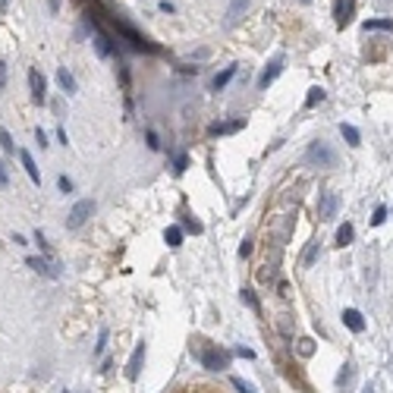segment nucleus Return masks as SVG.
<instances>
[{"label":"nucleus","instance_id":"f257e3e1","mask_svg":"<svg viewBox=\"0 0 393 393\" xmlns=\"http://www.w3.org/2000/svg\"><path fill=\"white\" fill-rule=\"evenodd\" d=\"M91 214H95V201H91V198L76 201V204H72V211H69V217H66V227H69V230H79Z\"/></svg>","mask_w":393,"mask_h":393},{"label":"nucleus","instance_id":"f03ea898","mask_svg":"<svg viewBox=\"0 0 393 393\" xmlns=\"http://www.w3.org/2000/svg\"><path fill=\"white\" fill-rule=\"evenodd\" d=\"M308 161L318 164V167H336V154L330 151L324 142H315V145L308 148Z\"/></svg>","mask_w":393,"mask_h":393},{"label":"nucleus","instance_id":"7ed1b4c3","mask_svg":"<svg viewBox=\"0 0 393 393\" xmlns=\"http://www.w3.org/2000/svg\"><path fill=\"white\" fill-rule=\"evenodd\" d=\"M201 362H204V368H211V371H223V368H227V362H230V355L227 352H217V349H204L201 352Z\"/></svg>","mask_w":393,"mask_h":393},{"label":"nucleus","instance_id":"20e7f679","mask_svg":"<svg viewBox=\"0 0 393 393\" xmlns=\"http://www.w3.org/2000/svg\"><path fill=\"white\" fill-rule=\"evenodd\" d=\"M336 204H340V198H336L333 192H324L321 201H318V220H330L336 214Z\"/></svg>","mask_w":393,"mask_h":393},{"label":"nucleus","instance_id":"39448f33","mask_svg":"<svg viewBox=\"0 0 393 393\" xmlns=\"http://www.w3.org/2000/svg\"><path fill=\"white\" fill-rule=\"evenodd\" d=\"M280 69H283V54H280V57H274V60L268 63V69L261 72V79H258V88H268V85L280 76Z\"/></svg>","mask_w":393,"mask_h":393},{"label":"nucleus","instance_id":"423d86ee","mask_svg":"<svg viewBox=\"0 0 393 393\" xmlns=\"http://www.w3.org/2000/svg\"><path fill=\"white\" fill-rule=\"evenodd\" d=\"M352 10H355V0H336V7H333V16H336V25H349L352 19Z\"/></svg>","mask_w":393,"mask_h":393},{"label":"nucleus","instance_id":"0eeeda50","mask_svg":"<svg viewBox=\"0 0 393 393\" xmlns=\"http://www.w3.org/2000/svg\"><path fill=\"white\" fill-rule=\"evenodd\" d=\"M29 85H32L35 104H44V76H41L38 69H29Z\"/></svg>","mask_w":393,"mask_h":393},{"label":"nucleus","instance_id":"6e6552de","mask_svg":"<svg viewBox=\"0 0 393 393\" xmlns=\"http://www.w3.org/2000/svg\"><path fill=\"white\" fill-rule=\"evenodd\" d=\"M343 324H346L352 333H362V330H365V321H362V315L355 311V308H346V311H343Z\"/></svg>","mask_w":393,"mask_h":393},{"label":"nucleus","instance_id":"1a4fd4ad","mask_svg":"<svg viewBox=\"0 0 393 393\" xmlns=\"http://www.w3.org/2000/svg\"><path fill=\"white\" fill-rule=\"evenodd\" d=\"M19 161H22V167H25V173H29V179H32L35 186H38V182H41V173H38V167H35V161H32V154L25 151V148H22V151H19Z\"/></svg>","mask_w":393,"mask_h":393},{"label":"nucleus","instance_id":"9d476101","mask_svg":"<svg viewBox=\"0 0 393 393\" xmlns=\"http://www.w3.org/2000/svg\"><path fill=\"white\" fill-rule=\"evenodd\" d=\"M142 359H145V346H136L133 359H129V368H126V378H129V381L139 378V365H142Z\"/></svg>","mask_w":393,"mask_h":393},{"label":"nucleus","instance_id":"9b49d317","mask_svg":"<svg viewBox=\"0 0 393 393\" xmlns=\"http://www.w3.org/2000/svg\"><path fill=\"white\" fill-rule=\"evenodd\" d=\"M249 10V0H233L230 10H227V25H236L239 22V16Z\"/></svg>","mask_w":393,"mask_h":393},{"label":"nucleus","instance_id":"f8f14e48","mask_svg":"<svg viewBox=\"0 0 393 393\" xmlns=\"http://www.w3.org/2000/svg\"><path fill=\"white\" fill-rule=\"evenodd\" d=\"M57 82H60V88L66 91V95H72V91H76V79L69 76V69H57Z\"/></svg>","mask_w":393,"mask_h":393},{"label":"nucleus","instance_id":"ddd939ff","mask_svg":"<svg viewBox=\"0 0 393 393\" xmlns=\"http://www.w3.org/2000/svg\"><path fill=\"white\" fill-rule=\"evenodd\" d=\"M340 133H343V139H346L352 148L362 142V139H359V129H355V126H349V123H340Z\"/></svg>","mask_w":393,"mask_h":393},{"label":"nucleus","instance_id":"4468645a","mask_svg":"<svg viewBox=\"0 0 393 393\" xmlns=\"http://www.w3.org/2000/svg\"><path fill=\"white\" fill-rule=\"evenodd\" d=\"M25 265H29V268H35L38 274H50V277H57V271H54V268H47V261H44V258H29Z\"/></svg>","mask_w":393,"mask_h":393},{"label":"nucleus","instance_id":"2eb2a0df","mask_svg":"<svg viewBox=\"0 0 393 393\" xmlns=\"http://www.w3.org/2000/svg\"><path fill=\"white\" fill-rule=\"evenodd\" d=\"M349 242H352V223H343V227L340 230H336V246H349Z\"/></svg>","mask_w":393,"mask_h":393},{"label":"nucleus","instance_id":"dca6fc26","mask_svg":"<svg viewBox=\"0 0 393 393\" xmlns=\"http://www.w3.org/2000/svg\"><path fill=\"white\" fill-rule=\"evenodd\" d=\"M233 76H236V66H227V69L220 72V76H214V91H220V88L227 85V82H230Z\"/></svg>","mask_w":393,"mask_h":393},{"label":"nucleus","instance_id":"f3484780","mask_svg":"<svg viewBox=\"0 0 393 393\" xmlns=\"http://www.w3.org/2000/svg\"><path fill=\"white\" fill-rule=\"evenodd\" d=\"M164 239H167V246H170V249H176L179 242H182V230H179V227H167Z\"/></svg>","mask_w":393,"mask_h":393},{"label":"nucleus","instance_id":"a211bd4d","mask_svg":"<svg viewBox=\"0 0 393 393\" xmlns=\"http://www.w3.org/2000/svg\"><path fill=\"white\" fill-rule=\"evenodd\" d=\"M318 255H321V246H318V242H311V246L305 249V255H302V265H305V268H311Z\"/></svg>","mask_w":393,"mask_h":393},{"label":"nucleus","instance_id":"6ab92c4d","mask_svg":"<svg viewBox=\"0 0 393 393\" xmlns=\"http://www.w3.org/2000/svg\"><path fill=\"white\" fill-rule=\"evenodd\" d=\"M0 148H4V151H7V154H13V151H16V145H13V136L7 133V129H4V126H0Z\"/></svg>","mask_w":393,"mask_h":393},{"label":"nucleus","instance_id":"aec40b11","mask_svg":"<svg viewBox=\"0 0 393 393\" xmlns=\"http://www.w3.org/2000/svg\"><path fill=\"white\" fill-rule=\"evenodd\" d=\"M368 29H384V32H393V19H368L365 22V32Z\"/></svg>","mask_w":393,"mask_h":393},{"label":"nucleus","instance_id":"412c9836","mask_svg":"<svg viewBox=\"0 0 393 393\" xmlns=\"http://www.w3.org/2000/svg\"><path fill=\"white\" fill-rule=\"evenodd\" d=\"M321 101H324V88H311L308 98H305V107H315V104H321Z\"/></svg>","mask_w":393,"mask_h":393},{"label":"nucleus","instance_id":"4be33fe9","mask_svg":"<svg viewBox=\"0 0 393 393\" xmlns=\"http://www.w3.org/2000/svg\"><path fill=\"white\" fill-rule=\"evenodd\" d=\"M95 50L101 54V57H110V44H107L104 35H95Z\"/></svg>","mask_w":393,"mask_h":393},{"label":"nucleus","instance_id":"5701e85b","mask_svg":"<svg viewBox=\"0 0 393 393\" xmlns=\"http://www.w3.org/2000/svg\"><path fill=\"white\" fill-rule=\"evenodd\" d=\"M233 387H236L239 393H255V387H252V384H246L242 378H233Z\"/></svg>","mask_w":393,"mask_h":393},{"label":"nucleus","instance_id":"b1692460","mask_svg":"<svg viewBox=\"0 0 393 393\" xmlns=\"http://www.w3.org/2000/svg\"><path fill=\"white\" fill-rule=\"evenodd\" d=\"M7 186H10V176H7V164L0 161V189H7Z\"/></svg>","mask_w":393,"mask_h":393},{"label":"nucleus","instance_id":"393cba45","mask_svg":"<svg viewBox=\"0 0 393 393\" xmlns=\"http://www.w3.org/2000/svg\"><path fill=\"white\" fill-rule=\"evenodd\" d=\"M384 217H387V208H378V211H374V217H371V223L378 227V223H384Z\"/></svg>","mask_w":393,"mask_h":393},{"label":"nucleus","instance_id":"a878e982","mask_svg":"<svg viewBox=\"0 0 393 393\" xmlns=\"http://www.w3.org/2000/svg\"><path fill=\"white\" fill-rule=\"evenodd\" d=\"M242 299H246V305H249V308H255V311H258V302H255V296H252L249 290H242Z\"/></svg>","mask_w":393,"mask_h":393},{"label":"nucleus","instance_id":"bb28decb","mask_svg":"<svg viewBox=\"0 0 393 393\" xmlns=\"http://www.w3.org/2000/svg\"><path fill=\"white\" fill-rule=\"evenodd\" d=\"M57 186H60V192H72V179H66V176H60Z\"/></svg>","mask_w":393,"mask_h":393},{"label":"nucleus","instance_id":"cd10ccee","mask_svg":"<svg viewBox=\"0 0 393 393\" xmlns=\"http://www.w3.org/2000/svg\"><path fill=\"white\" fill-rule=\"evenodd\" d=\"M4 88H7V63L0 60V91H4Z\"/></svg>","mask_w":393,"mask_h":393},{"label":"nucleus","instance_id":"c85d7f7f","mask_svg":"<svg viewBox=\"0 0 393 393\" xmlns=\"http://www.w3.org/2000/svg\"><path fill=\"white\" fill-rule=\"evenodd\" d=\"M104 346H107V330H101V336H98V346H95V352H104Z\"/></svg>","mask_w":393,"mask_h":393},{"label":"nucleus","instance_id":"c756f323","mask_svg":"<svg viewBox=\"0 0 393 393\" xmlns=\"http://www.w3.org/2000/svg\"><path fill=\"white\" fill-rule=\"evenodd\" d=\"M186 230H192V233H201V223H198V220H192V217H189V220H186Z\"/></svg>","mask_w":393,"mask_h":393},{"label":"nucleus","instance_id":"7c9ffc66","mask_svg":"<svg viewBox=\"0 0 393 393\" xmlns=\"http://www.w3.org/2000/svg\"><path fill=\"white\" fill-rule=\"evenodd\" d=\"M311 349H315L311 340H302V346H299V352H302V355H311Z\"/></svg>","mask_w":393,"mask_h":393},{"label":"nucleus","instance_id":"2f4dec72","mask_svg":"<svg viewBox=\"0 0 393 393\" xmlns=\"http://www.w3.org/2000/svg\"><path fill=\"white\" fill-rule=\"evenodd\" d=\"M35 139H38V145H41V148L47 145V136H44V129H38V133H35Z\"/></svg>","mask_w":393,"mask_h":393},{"label":"nucleus","instance_id":"473e14b6","mask_svg":"<svg viewBox=\"0 0 393 393\" xmlns=\"http://www.w3.org/2000/svg\"><path fill=\"white\" fill-rule=\"evenodd\" d=\"M249 252H252V242H242V246H239V255H242V258H246Z\"/></svg>","mask_w":393,"mask_h":393},{"label":"nucleus","instance_id":"72a5a7b5","mask_svg":"<svg viewBox=\"0 0 393 393\" xmlns=\"http://www.w3.org/2000/svg\"><path fill=\"white\" fill-rule=\"evenodd\" d=\"M161 10H164V13H173V10H176V7H173V4H170V0H161Z\"/></svg>","mask_w":393,"mask_h":393},{"label":"nucleus","instance_id":"f704fd0d","mask_svg":"<svg viewBox=\"0 0 393 393\" xmlns=\"http://www.w3.org/2000/svg\"><path fill=\"white\" fill-rule=\"evenodd\" d=\"M158 145H161V142H158V136H154V133H148V148H158Z\"/></svg>","mask_w":393,"mask_h":393},{"label":"nucleus","instance_id":"c9c22d12","mask_svg":"<svg viewBox=\"0 0 393 393\" xmlns=\"http://www.w3.org/2000/svg\"><path fill=\"white\" fill-rule=\"evenodd\" d=\"M7 4H10V0H0V10H4V7H7Z\"/></svg>","mask_w":393,"mask_h":393}]
</instances>
